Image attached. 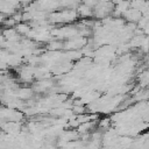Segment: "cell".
<instances>
[{"label":"cell","instance_id":"52a82bcc","mask_svg":"<svg viewBox=\"0 0 149 149\" xmlns=\"http://www.w3.org/2000/svg\"><path fill=\"white\" fill-rule=\"evenodd\" d=\"M49 50H52V51H56V50H61V49H64V42L62 41H55V40H50L48 42V47H47Z\"/></svg>","mask_w":149,"mask_h":149},{"label":"cell","instance_id":"6da1fadb","mask_svg":"<svg viewBox=\"0 0 149 149\" xmlns=\"http://www.w3.org/2000/svg\"><path fill=\"white\" fill-rule=\"evenodd\" d=\"M87 43L86 37L84 36H74L71 38H68V41L64 42V49L65 50H79L83 49V47Z\"/></svg>","mask_w":149,"mask_h":149},{"label":"cell","instance_id":"277c9868","mask_svg":"<svg viewBox=\"0 0 149 149\" xmlns=\"http://www.w3.org/2000/svg\"><path fill=\"white\" fill-rule=\"evenodd\" d=\"M97 123L98 121H93V120H90V121H86V122H83L80 123L76 129L79 134H85V133H90L93 130L94 127H97Z\"/></svg>","mask_w":149,"mask_h":149},{"label":"cell","instance_id":"8992f818","mask_svg":"<svg viewBox=\"0 0 149 149\" xmlns=\"http://www.w3.org/2000/svg\"><path fill=\"white\" fill-rule=\"evenodd\" d=\"M15 29H16V31L20 34V35H28L29 34V31L31 30V27H30V24L29 23H27V22H19L16 26H15Z\"/></svg>","mask_w":149,"mask_h":149},{"label":"cell","instance_id":"3957f363","mask_svg":"<svg viewBox=\"0 0 149 149\" xmlns=\"http://www.w3.org/2000/svg\"><path fill=\"white\" fill-rule=\"evenodd\" d=\"M77 13H78V16L79 17H84V19L93 17V8L90 7V6H87L86 3L79 5L77 7Z\"/></svg>","mask_w":149,"mask_h":149},{"label":"cell","instance_id":"ba28073f","mask_svg":"<svg viewBox=\"0 0 149 149\" xmlns=\"http://www.w3.org/2000/svg\"><path fill=\"white\" fill-rule=\"evenodd\" d=\"M109 126H111V119H108V118H104L100 121H98V123H97L98 129H108Z\"/></svg>","mask_w":149,"mask_h":149},{"label":"cell","instance_id":"7a4b0ae2","mask_svg":"<svg viewBox=\"0 0 149 149\" xmlns=\"http://www.w3.org/2000/svg\"><path fill=\"white\" fill-rule=\"evenodd\" d=\"M122 17L128 21V22H139L140 19L142 17V13L139 10V9H135L133 7H130L129 9H127L123 14H122Z\"/></svg>","mask_w":149,"mask_h":149},{"label":"cell","instance_id":"8fae6325","mask_svg":"<svg viewBox=\"0 0 149 149\" xmlns=\"http://www.w3.org/2000/svg\"><path fill=\"white\" fill-rule=\"evenodd\" d=\"M112 1H113V2H114V3H118V2H121V1H122V0H112Z\"/></svg>","mask_w":149,"mask_h":149},{"label":"cell","instance_id":"30bf717a","mask_svg":"<svg viewBox=\"0 0 149 149\" xmlns=\"http://www.w3.org/2000/svg\"><path fill=\"white\" fill-rule=\"evenodd\" d=\"M10 16H12V17H13V19H14V20L17 22V23H19V22H22V13L17 12V10H16V12H15L13 15H10Z\"/></svg>","mask_w":149,"mask_h":149},{"label":"cell","instance_id":"9c48e42d","mask_svg":"<svg viewBox=\"0 0 149 149\" xmlns=\"http://www.w3.org/2000/svg\"><path fill=\"white\" fill-rule=\"evenodd\" d=\"M17 24V22L10 16V17H5V20L2 21V23H1V26L3 27V28H12V27H15Z\"/></svg>","mask_w":149,"mask_h":149},{"label":"cell","instance_id":"5b68a950","mask_svg":"<svg viewBox=\"0 0 149 149\" xmlns=\"http://www.w3.org/2000/svg\"><path fill=\"white\" fill-rule=\"evenodd\" d=\"M16 94H17V98L21 99V100H28L30 99L33 95H34V90L33 88H28V87H20L17 88L16 91Z\"/></svg>","mask_w":149,"mask_h":149}]
</instances>
